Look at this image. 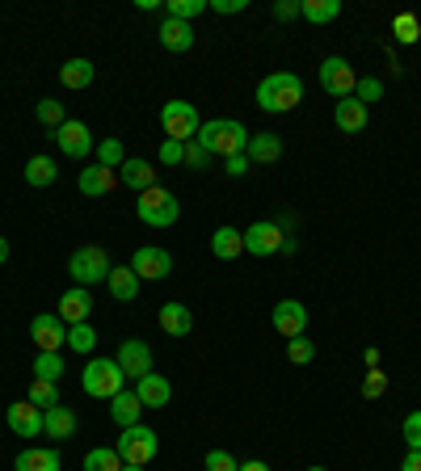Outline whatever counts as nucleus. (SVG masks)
<instances>
[{
  "label": "nucleus",
  "instance_id": "54",
  "mask_svg": "<svg viewBox=\"0 0 421 471\" xmlns=\"http://www.w3.org/2000/svg\"><path fill=\"white\" fill-rule=\"evenodd\" d=\"M282 253H300V240L295 236H282Z\"/></svg>",
  "mask_w": 421,
  "mask_h": 471
},
{
  "label": "nucleus",
  "instance_id": "40",
  "mask_svg": "<svg viewBox=\"0 0 421 471\" xmlns=\"http://www.w3.org/2000/svg\"><path fill=\"white\" fill-rule=\"evenodd\" d=\"M354 97H359L362 106L371 109V101H384V80H379V76H359V89H354Z\"/></svg>",
  "mask_w": 421,
  "mask_h": 471
},
{
  "label": "nucleus",
  "instance_id": "25",
  "mask_svg": "<svg viewBox=\"0 0 421 471\" xmlns=\"http://www.w3.org/2000/svg\"><path fill=\"white\" fill-rule=\"evenodd\" d=\"M244 156H249L253 165H274V160L282 156V139H278L274 131H253Z\"/></svg>",
  "mask_w": 421,
  "mask_h": 471
},
{
  "label": "nucleus",
  "instance_id": "18",
  "mask_svg": "<svg viewBox=\"0 0 421 471\" xmlns=\"http://www.w3.org/2000/svg\"><path fill=\"white\" fill-rule=\"evenodd\" d=\"M9 429L17 438H38L43 434V409L22 400V404H9Z\"/></svg>",
  "mask_w": 421,
  "mask_h": 471
},
{
  "label": "nucleus",
  "instance_id": "57",
  "mask_svg": "<svg viewBox=\"0 0 421 471\" xmlns=\"http://www.w3.org/2000/svg\"><path fill=\"white\" fill-rule=\"evenodd\" d=\"M308 471H329V467H308Z\"/></svg>",
  "mask_w": 421,
  "mask_h": 471
},
{
  "label": "nucleus",
  "instance_id": "19",
  "mask_svg": "<svg viewBox=\"0 0 421 471\" xmlns=\"http://www.w3.org/2000/svg\"><path fill=\"white\" fill-rule=\"evenodd\" d=\"M135 396H139L144 409H168V400H173V383L152 371V375H144L139 383H135Z\"/></svg>",
  "mask_w": 421,
  "mask_h": 471
},
{
  "label": "nucleus",
  "instance_id": "48",
  "mask_svg": "<svg viewBox=\"0 0 421 471\" xmlns=\"http://www.w3.org/2000/svg\"><path fill=\"white\" fill-rule=\"evenodd\" d=\"M253 169V160L244 156V152H236V156H228L224 160V173H228V177H244V173Z\"/></svg>",
  "mask_w": 421,
  "mask_h": 471
},
{
  "label": "nucleus",
  "instance_id": "11",
  "mask_svg": "<svg viewBox=\"0 0 421 471\" xmlns=\"http://www.w3.org/2000/svg\"><path fill=\"white\" fill-rule=\"evenodd\" d=\"M30 337H34L38 350H55L60 353L68 345V325L60 320V312H38L30 320Z\"/></svg>",
  "mask_w": 421,
  "mask_h": 471
},
{
  "label": "nucleus",
  "instance_id": "34",
  "mask_svg": "<svg viewBox=\"0 0 421 471\" xmlns=\"http://www.w3.org/2000/svg\"><path fill=\"white\" fill-rule=\"evenodd\" d=\"M93 152H97V165H101V169H114V173H119L122 160H127V147H122V139H114V135H110V139H101Z\"/></svg>",
  "mask_w": 421,
  "mask_h": 471
},
{
  "label": "nucleus",
  "instance_id": "51",
  "mask_svg": "<svg viewBox=\"0 0 421 471\" xmlns=\"http://www.w3.org/2000/svg\"><path fill=\"white\" fill-rule=\"evenodd\" d=\"M362 363H367V371H375V366H379V350H375V345H371V350L362 353Z\"/></svg>",
  "mask_w": 421,
  "mask_h": 471
},
{
  "label": "nucleus",
  "instance_id": "8",
  "mask_svg": "<svg viewBox=\"0 0 421 471\" xmlns=\"http://www.w3.org/2000/svg\"><path fill=\"white\" fill-rule=\"evenodd\" d=\"M321 89H325L329 97H337V101H346V97H354V89H359V72L349 68V60L329 55V60L321 63Z\"/></svg>",
  "mask_w": 421,
  "mask_h": 471
},
{
  "label": "nucleus",
  "instance_id": "44",
  "mask_svg": "<svg viewBox=\"0 0 421 471\" xmlns=\"http://www.w3.org/2000/svg\"><path fill=\"white\" fill-rule=\"evenodd\" d=\"M157 156H160V165H165V169H173V165H186V144H177V139H165Z\"/></svg>",
  "mask_w": 421,
  "mask_h": 471
},
{
  "label": "nucleus",
  "instance_id": "7",
  "mask_svg": "<svg viewBox=\"0 0 421 471\" xmlns=\"http://www.w3.org/2000/svg\"><path fill=\"white\" fill-rule=\"evenodd\" d=\"M160 127H165L168 139L190 144L194 135H198V127H203V118H198L194 101H165V109H160Z\"/></svg>",
  "mask_w": 421,
  "mask_h": 471
},
{
  "label": "nucleus",
  "instance_id": "27",
  "mask_svg": "<svg viewBox=\"0 0 421 471\" xmlns=\"http://www.w3.org/2000/svg\"><path fill=\"white\" fill-rule=\"evenodd\" d=\"M211 253L219 261H236L244 253V231L241 228H215L211 231Z\"/></svg>",
  "mask_w": 421,
  "mask_h": 471
},
{
  "label": "nucleus",
  "instance_id": "15",
  "mask_svg": "<svg viewBox=\"0 0 421 471\" xmlns=\"http://www.w3.org/2000/svg\"><path fill=\"white\" fill-rule=\"evenodd\" d=\"M333 122H337V131L359 135V131H367V122H371V109L362 106L359 97H346V101H337V106H333Z\"/></svg>",
  "mask_w": 421,
  "mask_h": 471
},
{
  "label": "nucleus",
  "instance_id": "9",
  "mask_svg": "<svg viewBox=\"0 0 421 471\" xmlns=\"http://www.w3.org/2000/svg\"><path fill=\"white\" fill-rule=\"evenodd\" d=\"M131 269L139 274V282H165L173 274V253L157 249V244H144V249H135Z\"/></svg>",
  "mask_w": 421,
  "mask_h": 471
},
{
  "label": "nucleus",
  "instance_id": "47",
  "mask_svg": "<svg viewBox=\"0 0 421 471\" xmlns=\"http://www.w3.org/2000/svg\"><path fill=\"white\" fill-rule=\"evenodd\" d=\"M274 22H295V17H303V5L300 0H274Z\"/></svg>",
  "mask_w": 421,
  "mask_h": 471
},
{
  "label": "nucleus",
  "instance_id": "12",
  "mask_svg": "<svg viewBox=\"0 0 421 471\" xmlns=\"http://www.w3.org/2000/svg\"><path fill=\"white\" fill-rule=\"evenodd\" d=\"M282 249V228L270 223V219H257L244 228V253L249 257H274Z\"/></svg>",
  "mask_w": 421,
  "mask_h": 471
},
{
  "label": "nucleus",
  "instance_id": "20",
  "mask_svg": "<svg viewBox=\"0 0 421 471\" xmlns=\"http://www.w3.org/2000/svg\"><path fill=\"white\" fill-rule=\"evenodd\" d=\"M157 320H160V328H165L168 337H190V328H194V312L186 307V303H177V299L160 303Z\"/></svg>",
  "mask_w": 421,
  "mask_h": 471
},
{
  "label": "nucleus",
  "instance_id": "2",
  "mask_svg": "<svg viewBox=\"0 0 421 471\" xmlns=\"http://www.w3.org/2000/svg\"><path fill=\"white\" fill-rule=\"evenodd\" d=\"M194 139H198V144H203L211 156H224V160L249 147V131H244L236 118H211V122H203Z\"/></svg>",
  "mask_w": 421,
  "mask_h": 471
},
{
  "label": "nucleus",
  "instance_id": "30",
  "mask_svg": "<svg viewBox=\"0 0 421 471\" xmlns=\"http://www.w3.org/2000/svg\"><path fill=\"white\" fill-rule=\"evenodd\" d=\"M55 177H60V165H55L51 156H30V160H25V182L34 185V190L55 185Z\"/></svg>",
  "mask_w": 421,
  "mask_h": 471
},
{
  "label": "nucleus",
  "instance_id": "6",
  "mask_svg": "<svg viewBox=\"0 0 421 471\" xmlns=\"http://www.w3.org/2000/svg\"><path fill=\"white\" fill-rule=\"evenodd\" d=\"M114 450H119V459H122V463L148 467V463L157 459L160 438H157V429H148V425H131V429H122V434L114 438Z\"/></svg>",
  "mask_w": 421,
  "mask_h": 471
},
{
  "label": "nucleus",
  "instance_id": "4",
  "mask_svg": "<svg viewBox=\"0 0 421 471\" xmlns=\"http://www.w3.org/2000/svg\"><path fill=\"white\" fill-rule=\"evenodd\" d=\"M110 269H114V261H110V253L101 244H81V249L68 257V274H72V282L84 290L97 287V282H106Z\"/></svg>",
  "mask_w": 421,
  "mask_h": 471
},
{
  "label": "nucleus",
  "instance_id": "1",
  "mask_svg": "<svg viewBox=\"0 0 421 471\" xmlns=\"http://www.w3.org/2000/svg\"><path fill=\"white\" fill-rule=\"evenodd\" d=\"M303 101V80L295 72H270L257 85V106L265 114H291Z\"/></svg>",
  "mask_w": 421,
  "mask_h": 471
},
{
  "label": "nucleus",
  "instance_id": "36",
  "mask_svg": "<svg viewBox=\"0 0 421 471\" xmlns=\"http://www.w3.org/2000/svg\"><path fill=\"white\" fill-rule=\"evenodd\" d=\"M84 471H122V459L114 447H93L84 455Z\"/></svg>",
  "mask_w": 421,
  "mask_h": 471
},
{
  "label": "nucleus",
  "instance_id": "53",
  "mask_svg": "<svg viewBox=\"0 0 421 471\" xmlns=\"http://www.w3.org/2000/svg\"><path fill=\"white\" fill-rule=\"evenodd\" d=\"M135 9H139V13H152V9H160V0H135Z\"/></svg>",
  "mask_w": 421,
  "mask_h": 471
},
{
  "label": "nucleus",
  "instance_id": "5",
  "mask_svg": "<svg viewBox=\"0 0 421 471\" xmlns=\"http://www.w3.org/2000/svg\"><path fill=\"white\" fill-rule=\"evenodd\" d=\"M135 215L144 219L148 228H173L181 219V203L177 193H168L165 185H152V190H144L135 198Z\"/></svg>",
  "mask_w": 421,
  "mask_h": 471
},
{
  "label": "nucleus",
  "instance_id": "24",
  "mask_svg": "<svg viewBox=\"0 0 421 471\" xmlns=\"http://www.w3.org/2000/svg\"><path fill=\"white\" fill-rule=\"evenodd\" d=\"M43 434L55 438V442H68V438H76V412L68 409V404H55V409L43 412Z\"/></svg>",
  "mask_w": 421,
  "mask_h": 471
},
{
  "label": "nucleus",
  "instance_id": "13",
  "mask_svg": "<svg viewBox=\"0 0 421 471\" xmlns=\"http://www.w3.org/2000/svg\"><path fill=\"white\" fill-rule=\"evenodd\" d=\"M114 363H119V366H122V375L135 379V383H139L144 375H152V350H148L144 341H135V337L122 341L119 353H114Z\"/></svg>",
  "mask_w": 421,
  "mask_h": 471
},
{
  "label": "nucleus",
  "instance_id": "32",
  "mask_svg": "<svg viewBox=\"0 0 421 471\" xmlns=\"http://www.w3.org/2000/svg\"><path fill=\"white\" fill-rule=\"evenodd\" d=\"M300 5H303V17L312 25H325L341 17V0H300Z\"/></svg>",
  "mask_w": 421,
  "mask_h": 471
},
{
  "label": "nucleus",
  "instance_id": "45",
  "mask_svg": "<svg viewBox=\"0 0 421 471\" xmlns=\"http://www.w3.org/2000/svg\"><path fill=\"white\" fill-rule=\"evenodd\" d=\"M400 434H405V447H409V450H421V409L405 417V425H400Z\"/></svg>",
  "mask_w": 421,
  "mask_h": 471
},
{
  "label": "nucleus",
  "instance_id": "29",
  "mask_svg": "<svg viewBox=\"0 0 421 471\" xmlns=\"http://www.w3.org/2000/svg\"><path fill=\"white\" fill-rule=\"evenodd\" d=\"M93 76H97V68H93V60H68L60 68V80H63V89H89L93 85Z\"/></svg>",
  "mask_w": 421,
  "mask_h": 471
},
{
  "label": "nucleus",
  "instance_id": "3",
  "mask_svg": "<svg viewBox=\"0 0 421 471\" xmlns=\"http://www.w3.org/2000/svg\"><path fill=\"white\" fill-rule=\"evenodd\" d=\"M81 387L93 400H114L119 391H127V375L114 358H89V366L81 371Z\"/></svg>",
  "mask_w": 421,
  "mask_h": 471
},
{
  "label": "nucleus",
  "instance_id": "23",
  "mask_svg": "<svg viewBox=\"0 0 421 471\" xmlns=\"http://www.w3.org/2000/svg\"><path fill=\"white\" fill-rule=\"evenodd\" d=\"M157 38H160V47L165 51H173V55H186V51L194 47V25H186V22H173V17H165L160 22V30H157Z\"/></svg>",
  "mask_w": 421,
  "mask_h": 471
},
{
  "label": "nucleus",
  "instance_id": "26",
  "mask_svg": "<svg viewBox=\"0 0 421 471\" xmlns=\"http://www.w3.org/2000/svg\"><path fill=\"white\" fill-rule=\"evenodd\" d=\"M13 471H60V450L51 447H30L13 459Z\"/></svg>",
  "mask_w": 421,
  "mask_h": 471
},
{
  "label": "nucleus",
  "instance_id": "21",
  "mask_svg": "<svg viewBox=\"0 0 421 471\" xmlns=\"http://www.w3.org/2000/svg\"><path fill=\"white\" fill-rule=\"evenodd\" d=\"M119 182L127 185V190L144 193V190L157 185V169H152L144 156H127V160H122V169H119Z\"/></svg>",
  "mask_w": 421,
  "mask_h": 471
},
{
  "label": "nucleus",
  "instance_id": "33",
  "mask_svg": "<svg viewBox=\"0 0 421 471\" xmlns=\"http://www.w3.org/2000/svg\"><path fill=\"white\" fill-rule=\"evenodd\" d=\"M203 13H211V5H206V0H168V5H165V17H173V22H186V25H190L194 17H203Z\"/></svg>",
  "mask_w": 421,
  "mask_h": 471
},
{
  "label": "nucleus",
  "instance_id": "52",
  "mask_svg": "<svg viewBox=\"0 0 421 471\" xmlns=\"http://www.w3.org/2000/svg\"><path fill=\"white\" fill-rule=\"evenodd\" d=\"M241 471H270V463H262V459H244Z\"/></svg>",
  "mask_w": 421,
  "mask_h": 471
},
{
  "label": "nucleus",
  "instance_id": "16",
  "mask_svg": "<svg viewBox=\"0 0 421 471\" xmlns=\"http://www.w3.org/2000/svg\"><path fill=\"white\" fill-rule=\"evenodd\" d=\"M114 185H119V173L101 169V165H89V169H81V177H76V190H81L84 198H106V193H114Z\"/></svg>",
  "mask_w": 421,
  "mask_h": 471
},
{
  "label": "nucleus",
  "instance_id": "55",
  "mask_svg": "<svg viewBox=\"0 0 421 471\" xmlns=\"http://www.w3.org/2000/svg\"><path fill=\"white\" fill-rule=\"evenodd\" d=\"M0 266H9V240L0 236Z\"/></svg>",
  "mask_w": 421,
  "mask_h": 471
},
{
  "label": "nucleus",
  "instance_id": "22",
  "mask_svg": "<svg viewBox=\"0 0 421 471\" xmlns=\"http://www.w3.org/2000/svg\"><path fill=\"white\" fill-rule=\"evenodd\" d=\"M110 421L119 425V429H131V425L144 421V404H139V396L131 391H119V396L110 400Z\"/></svg>",
  "mask_w": 421,
  "mask_h": 471
},
{
  "label": "nucleus",
  "instance_id": "46",
  "mask_svg": "<svg viewBox=\"0 0 421 471\" xmlns=\"http://www.w3.org/2000/svg\"><path fill=\"white\" fill-rule=\"evenodd\" d=\"M206 471H241V463L228 450H206Z\"/></svg>",
  "mask_w": 421,
  "mask_h": 471
},
{
  "label": "nucleus",
  "instance_id": "56",
  "mask_svg": "<svg viewBox=\"0 0 421 471\" xmlns=\"http://www.w3.org/2000/svg\"><path fill=\"white\" fill-rule=\"evenodd\" d=\"M122 471H144V467H135V463H122Z\"/></svg>",
  "mask_w": 421,
  "mask_h": 471
},
{
  "label": "nucleus",
  "instance_id": "50",
  "mask_svg": "<svg viewBox=\"0 0 421 471\" xmlns=\"http://www.w3.org/2000/svg\"><path fill=\"white\" fill-rule=\"evenodd\" d=\"M400 471H421V450H409L405 463H400Z\"/></svg>",
  "mask_w": 421,
  "mask_h": 471
},
{
  "label": "nucleus",
  "instance_id": "38",
  "mask_svg": "<svg viewBox=\"0 0 421 471\" xmlns=\"http://www.w3.org/2000/svg\"><path fill=\"white\" fill-rule=\"evenodd\" d=\"M34 118L43 122V127H51V131H60L63 122H68V114H63V101H55V97H43L34 106Z\"/></svg>",
  "mask_w": 421,
  "mask_h": 471
},
{
  "label": "nucleus",
  "instance_id": "43",
  "mask_svg": "<svg viewBox=\"0 0 421 471\" xmlns=\"http://www.w3.org/2000/svg\"><path fill=\"white\" fill-rule=\"evenodd\" d=\"M206 165H211V152H206V147L198 144V139H190V144H186V169L203 173Z\"/></svg>",
  "mask_w": 421,
  "mask_h": 471
},
{
  "label": "nucleus",
  "instance_id": "49",
  "mask_svg": "<svg viewBox=\"0 0 421 471\" xmlns=\"http://www.w3.org/2000/svg\"><path fill=\"white\" fill-rule=\"evenodd\" d=\"M206 5H211V13H224V17L249 9V0H206Z\"/></svg>",
  "mask_w": 421,
  "mask_h": 471
},
{
  "label": "nucleus",
  "instance_id": "10",
  "mask_svg": "<svg viewBox=\"0 0 421 471\" xmlns=\"http://www.w3.org/2000/svg\"><path fill=\"white\" fill-rule=\"evenodd\" d=\"M270 320H274V328H278V337H308V307H303L300 299H282V303H274V312H270Z\"/></svg>",
  "mask_w": 421,
  "mask_h": 471
},
{
  "label": "nucleus",
  "instance_id": "39",
  "mask_svg": "<svg viewBox=\"0 0 421 471\" xmlns=\"http://www.w3.org/2000/svg\"><path fill=\"white\" fill-rule=\"evenodd\" d=\"M30 404H38V409L47 412V409H55V404H60V383H47V379H34V383H30Z\"/></svg>",
  "mask_w": 421,
  "mask_h": 471
},
{
  "label": "nucleus",
  "instance_id": "31",
  "mask_svg": "<svg viewBox=\"0 0 421 471\" xmlns=\"http://www.w3.org/2000/svg\"><path fill=\"white\" fill-rule=\"evenodd\" d=\"M63 371H68V363H63V353H55V350H38V358H34V379L60 383Z\"/></svg>",
  "mask_w": 421,
  "mask_h": 471
},
{
  "label": "nucleus",
  "instance_id": "42",
  "mask_svg": "<svg viewBox=\"0 0 421 471\" xmlns=\"http://www.w3.org/2000/svg\"><path fill=\"white\" fill-rule=\"evenodd\" d=\"M362 396L367 400H379V396H388V371H367V379H362Z\"/></svg>",
  "mask_w": 421,
  "mask_h": 471
},
{
  "label": "nucleus",
  "instance_id": "14",
  "mask_svg": "<svg viewBox=\"0 0 421 471\" xmlns=\"http://www.w3.org/2000/svg\"><path fill=\"white\" fill-rule=\"evenodd\" d=\"M55 144H60L63 156H72V160H84L97 147L93 144V131H89L84 122H76V118H68L60 131H55Z\"/></svg>",
  "mask_w": 421,
  "mask_h": 471
},
{
  "label": "nucleus",
  "instance_id": "35",
  "mask_svg": "<svg viewBox=\"0 0 421 471\" xmlns=\"http://www.w3.org/2000/svg\"><path fill=\"white\" fill-rule=\"evenodd\" d=\"M68 350L72 353H93L97 350V328L84 320V325H68Z\"/></svg>",
  "mask_w": 421,
  "mask_h": 471
},
{
  "label": "nucleus",
  "instance_id": "17",
  "mask_svg": "<svg viewBox=\"0 0 421 471\" xmlns=\"http://www.w3.org/2000/svg\"><path fill=\"white\" fill-rule=\"evenodd\" d=\"M55 312H60L63 325H84V320H89V312H93V295H89L84 287L63 290V295H60V307H55Z\"/></svg>",
  "mask_w": 421,
  "mask_h": 471
},
{
  "label": "nucleus",
  "instance_id": "28",
  "mask_svg": "<svg viewBox=\"0 0 421 471\" xmlns=\"http://www.w3.org/2000/svg\"><path fill=\"white\" fill-rule=\"evenodd\" d=\"M106 282H110V295L119 303H135V295H139V274L131 266H114Z\"/></svg>",
  "mask_w": 421,
  "mask_h": 471
},
{
  "label": "nucleus",
  "instance_id": "37",
  "mask_svg": "<svg viewBox=\"0 0 421 471\" xmlns=\"http://www.w3.org/2000/svg\"><path fill=\"white\" fill-rule=\"evenodd\" d=\"M392 38H397L400 47H413L421 38V22L413 13H397V17H392Z\"/></svg>",
  "mask_w": 421,
  "mask_h": 471
},
{
  "label": "nucleus",
  "instance_id": "41",
  "mask_svg": "<svg viewBox=\"0 0 421 471\" xmlns=\"http://www.w3.org/2000/svg\"><path fill=\"white\" fill-rule=\"evenodd\" d=\"M287 358L295 366H308L316 358V345H312V337H291L287 341Z\"/></svg>",
  "mask_w": 421,
  "mask_h": 471
}]
</instances>
